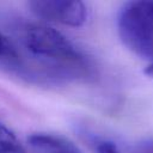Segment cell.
Wrapping results in <instances>:
<instances>
[{
    "mask_svg": "<svg viewBox=\"0 0 153 153\" xmlns=\"http://www.w3.org/2000/svg\"><path fill=\"white\" fill-rule=\"evenodd\" d=\"M0 153H25L17 135L0 121Z\"/></svg>",
    "mask_w": 153,
    "mask_h": 153,
    "instance_id": "6",
    "label": "cell"
},
{
    "mask_svg": "<svg viewBox=\"0 0 153 153\" xmlns=\"http://www.w3.org/2000/svg\"><path fill=\"white\" fill-rule=\"evenodd\" d=\"M30 11L44 20L80 27L87 20V8L79 0H32L27 2Z\"/></svg>",
    "mask_w": 153,
    "mask_h": 153,
    "instance_id": "3",
    "label": "cell"
},
{
    "mask_svg": "<svg viewBox=\"0 0 153 153\" xmlns=\"http://www.w3.org/2000/svg\"><path fill=\"white\" fill-rule=\"evenodd\" d=\"M20 45L53 79L87 78L93 74L91 60L59 30L43 24L18 29Z\"/></svg>",
    "mask_w": 153,
    "mask_h": 153,
    "instance_id": "1",
    "label": "cell"
},
{
    "mask_svg": "<svg viewBox=\"0 0 153 153\" xmlns=\"http://www.w3.org/2000/svg\"><path fill=\"white\" fill-rule=\"evenodd\" d=\"M27 141L35 153H82L74 142L61 135L35 133Z\"/></svg>",
    "mask_w": 153,
    "mask_h": 153,
    "instance_id": "4",
    "label": "cell"
},
{
    "mask_svg": "<svg viewBox=\"0 0 153 153\" xmlns=\"http://www.w3.org/2000/svg\"><path fill=\"white\" fill-rule=\"evenodd\" d=\"M96 153H120L117 146L111 141H99L96 145Z\"/></svg>",
    "mask_w": 153,
    "mask_h": 153,
    "instance_id": "7",
    "label": "cell"
},
{
    "mask_svg": "<svg viewBox=\"0 0 153 153\" xmlns=\"http://www.w3.org/2000/svg\"><path fill=\"white\" fill-rule=\"evenodd\" d=\"M118 35L134 54L153 60V1H129L117 17Z\"/></svg>",
    "mask_w": 153,
    "mask_h": 153,
    "instance_id": "2",
    "label": "cell"
},
{
    "mask_svg": "<svg viewBox=\"0 0 153 153\" xmlns=\"http://www.w3.org/2000/svg\"><path fill=\"white\" fill-rule=\"evenodd\" d=\"M145 74L151 76V78H153V62L149 66H147V68L145 69Z\"/></svg>",
    "mask_w": 153,
    "mask_h": 153,
    "instance_id": "8",
    "label": "cell"
},
{
    "mask_svg": "<svg viewBox=\"0 0 153 153\" xmlns=\"http://www.w3.org/2000/svg\"><path fill=\"white\" fill-rule=\"evenodd\" d=\"M0 62L18 71L20 68V55L17 45L1 32H0Z\"/></svg>",
    "mask_w": 153,
    "mask_h": 153,
    "instance_id": "5",
    "label": "cell"
}]
</instances>
